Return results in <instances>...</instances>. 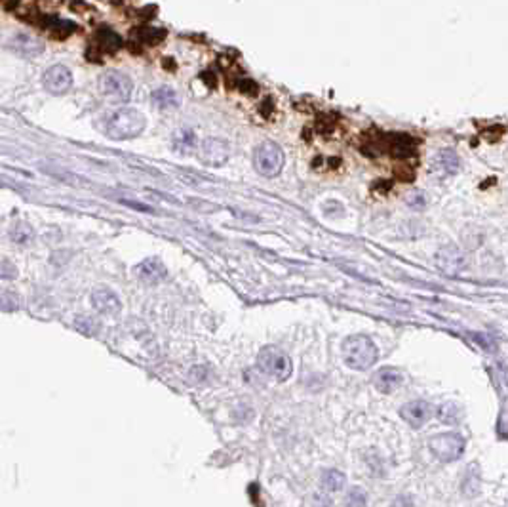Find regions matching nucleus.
Here are the masks:
<instances>
[{"label": "nucleus", "instance_id": "nucleus-1", "mask_svg": "<svg viewBox=\"0 0 508 507\" xmlns=\"http://www.w3.org/2000/svg\"><path fill=\"white\" fill-rule=\"evenodd\" d=\"M341 355L348 368L353 370H368L379 358L377 345L364 334L348 336L341 345Z\"/></svg>", "mask_w": 508, "mask_h": 507}, {"label": "nucleus", "instance_id": "nucleus-2", "mask_svg": "<svg viewBox=\"0 0 508 507\" xmlns=\"http://www.w3.org/2000/svg\"><path fill=\"white\" fill-rule=\"evenodd\" d=\"M147 120L137 109H118L105 122V134L111 140H133L145 130Z\"/></svg>", "mask_w": 508, "mask_h": 507}, {"label": "nucleus", "instance_id": "nucleus-3", "mask_svg": "<svg viewBox=\"0 0 508 507\" xmlns=\"http://www.w3.org/2000/svg\"><path fill=\"white\" fill-rule=\"evenodd\" d=\"M257 366L261 368V372L276 381H286L294 372L291 358L287 357L286 351L276 345H266L259 351Z\"/></svg>", "mask_w": 508, "mask_h": 507}, {"label": "nucleus", "instance_id": "nucleus-4", "mask_svg": "<svg viewBox=\"0 0 508 507\" xmlns=\"http://www.w3.org/2000/svg\"><path fill=\"white\" fill-rule=\"evenodd\" d=\"M253 166L265 178H276L284 168V151L274 142H265L253 153Z\"/></svg>", "mask_w": 508, "mask_h": 507}, {"label": "nucleus", "instance_id": "nucleus-5", "mask_svg": "<svg viewBox=\"0 0 508 507\" xmlns=\"http://www.w3.org/2000/svg\"><path fill=\"white\" fill-rule=\"evenodd\" d=\"M432 454L442 462H455L464 452V439L459 433H440L430 439Z\"/></svg>", "mask_w": 508, "mask_h": 507}, {"label": "nucleus", "instance_id": "nucleus-6", "mask_svg": "<svg viewBox=\"0 0 508 507\" xmlns=\"http://www.w3.org/2000/svg\"><path fill=\"white\" fill-rule=\"evenodd\" d=\"M99 90L105 97H109L112 101H118V103H124L132 97V90L133 84L132 81L128 78L122 73L118 71H109L105 73L101 78H99Z\"/></svg>", "mask_w": 508, "mask_h": 507}, {"label": "nucleus", "instance_id": "nucleus-7", "mask_svg": "<svg viewBox=\"0 0 508 507\" xmlns=\"http://www.w3.org/2000/svg\"><path fill=\"white\" fill-rule=\"evenodd\" d=\"M230 157V145L221 138H208L200 145V158L208 166H223Z\"/></svg>", "mask_w": 508, "mask_h": 507}, {"label": "nucleus", "instance_id": "nucleus-8", "mask_svg": "<svg viewBox=\"0 0 508 507\" xmlns=\"http://www.w3.org/2000/svg\"><path fill=\"white\" fill-rule=\"evenodd\" d=\"M42 84H44L46 92H50L53 96H61V94H67L73 86V75L65 65H53L42 76Z\"/></svg>", "mask_w": 508, "mask_h": 507}, {"label": "nucleus", "instance_id": "nucleus-9", "mask_svg": "<svg viewBox=\"0 0 508 507\" xmlns=\"http://www.w3.org/2000/svg\"><path fill=\"white\" fill-rule=\"evenodd\" d=\"M436 265L442 271L443 275H459L466 265L464 260V254L457 247L450 244V247H442L436 254Z\"/></svg>", "mask_w": 508, "mask_h": 507}, {"label": "nucleus", "instance_id": "nucleus-10", "mask_svg": "<svg viewBox=\"0 0 508 507\" xmlns=\"http://www.w3.org/2000/svg\"><path fill=\"white\" fill-rule=\"evenodd\" d=\"M400 416H402L405 424H409L415 429H419V427H423L428 419L434 416V408L427 401H409V403H405L400 408Z\"/></svg>", "mask_w": 508, "mask_h": 507}, {"label": "nucleus", "instance_id": "nucleus-11", "mask_svg": "<svg viewBox=\"0 0 508 507\" xmlns=\"http://www.w3.org/2000/svg\"><path fill=\"white\" fill-rule=\"evenodd\" d=\"M92 306L96 307V311L109 317H117L122 311V301L111 288H97L92 292Z\"/></svg>", "mask_w": 508, "mask_h": 507}, {"label": "nucleus", "instance_id": "nucleus-12", "mask_svg": "<svg viewBox=\"0 0 508 507\" xmlns=\"http://www.w3.org/2000/svg\"><path fill=\"white\" fill-rule=\"evenodd\" d=\"M459 168H461V158H459V155H457L455 151L442 149L434 157V163H432L430 172H432L434 176H438V178H448V176L457 174Z\"/></svg>", "mask_w": 508, "mask_h": 507}, {"label": "nucleus", "instance_id": "nucleus-13", "mask_svg": "<svg viewBox=\"0 0 508 507\" xmlns=\"http://www.w3.org/2000/svg\"><path fill=\"white\" fill-rule=\"evenodd\" d=\"M402 381H404L402 370H398L394 366H384V368H381V370H377L373 374V385L381 393H392V391H396L402 385Z\"/></svg>", "mask_w": 508, "mask_h": 507}, {"label": "nucleus", "instance_id": "nucleus-14", "mask_svg": "<svg viewBox=\"0 0 508 507\" xmlns=\"http://www.w3.org/2000/svg\"><path fill=\"white\" fill-rule=\"evenodd\" d=\"M135 275L139 276L141 281H145V283H160L162 279H166L168 271H166L164 263L158 258H147L135 267Z\"/></svg>", "mask_w": 508, "mask_h": 507}, {"label": "nucleus", "instance_id": "nucleus-15", "mask_svg": "<svg viewBox=\"0 0 508 507\" xmlns=\"http://www.w3.org/2000/svg\"><path fill=\"white\" fill-rule=\"evenodd\" d=\"M389 153L396 158H407L415 155V143L407 135H389Z\"/></svg>", "mask_w": 508, "mask_h": 507}, {"label": "nucleus", "instance_id": "nucleus-16", "mask_svg": "<svg viewBox=\"0 0 508 507\" xmlns=\"http://www.w3.org/2000/svg\"><path fill=\"white\" fill-rule=\"evenodd\" d=\"M96 42H97V48H99L101 52H107V53L117 52L118 48H122V37L117 35V33L111 29L99 31V33L96 35Z\"/></svg>", "mask_w": 508, "mask_h": 507}, {"label": "nucleus", "instance_id": "nucleus-17", "mask_svg": "<svg viewBox=\"0 0 508 507\" xmlns=\"http://www.w3.org/2000/svg\"><path fill=\"white\" fill-rule=\"evenodd\" d=\"M322 486L330 492H339L345 486V475L337 469H328L322 473Z\"/></svg>", "mask_w": 508, "mask_h": 507}, {"label": "nucleus", "instance_id": "nucleus-18", "mask_svg": "<svg viewBox=\"0 0 508 507\" xmlns=\"http://www.w3.org/2000/svg\"><path fill=\"white\" fill-rule=\"evenodd\" d=\"M153 101H155L160 109H169V107H176V105L179 103L177 94L169 88L156 90L155 94H153Z\"/></svg>", "mask_w": 508, "mask_h": 507}, {"label": "nucleus", "instance_id": "nucleus-19", "mask_svg": "<svg viewBox=\"0 0 508 507\" xmlns=\"http://www.w3.org/2000/svg\"><path fill=\"white\" fill-rule=\"evenodd\" d=\"M164 37H166V31H162V29H143V31H139L141 42H145V44H149V46L162 42Z\"/></svg>", "mask_w": 508, "mask_h": 507}, {"label": "nucleus", "instance_id": "nucleus-20", "mask_svg": "<svg viewBox=\"0 0 508 507\" xmlns=\"http://www.w3.org/2000/svg\"><path fill=\"white\" fill-rule=\"evenodd\" d=\"M346 504L348 506H364L366 504V492L362 488H353L346 496Z\"/></svg>", "mask_w": 508, "mask_h": 507}, {"label": "nucleus", "instance_id": "nucleus-21", "mask_svg": "<svg viewBox=\"0 0 508 507\" xmlns=\"http://www.w3.org/2000/svg\"><path fill=\"white\" fill-rule=\"evenodd\" d=\"M407 204H409L412 208L423 210V208H425V204H427V201H425V194H423V193H413L412 197L407 199Z\"/></svg>", "mask_w": 508, "mask_h": 507}, {"label": "nucleus", "instance_id": "nucleus-22", "mask_svg": "<svg viewBox=\"0 0 508 507\" xmlns=\"http://www.w3.org/2000/svg\"><path fill=\"white\" fill-rule=\"evenodd\" d=\"M240 88H242L244 92H246V94H255V92H257V86H255V84L251 83V81H244L242 86H240Z\"/></svg>", "mask_w": 508, "mask_h": 507}]
</instances>
